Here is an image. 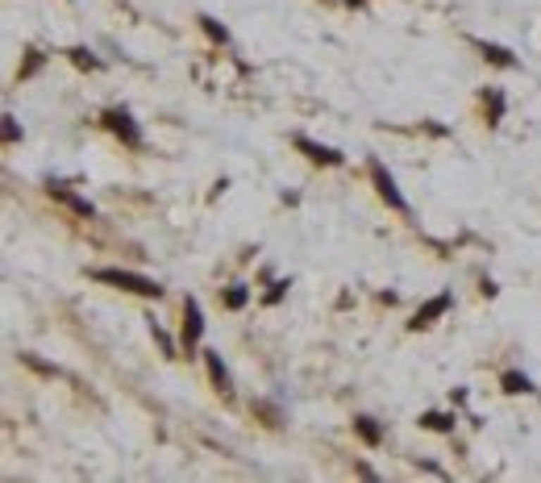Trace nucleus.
<instances>
[{
  "instance_id": "f257e3e1",
  "label": "nucleus",
  "mask_w": 541,
  "mask_h": 483,
  "mask_svg": "<svg viewBox=\"0 0 541 483\" xmlns=\"http://www.w3.org/2000/svg\"><path fill=\"white\" fill-rule=\"evenodd\" d=\"M96 279H100V283H117V288H125V292H137V296H163V288H158L154 279H146V275H134V271H96Z\"/></svg>"
},
{
  "instance_id": "f03ea898",
  "label": "nucleus",
  "mask_w": 541,
  "mask_h": 483,
  "mask_svg": "<svg viewBox=\"0 0 541 483\" xmlns=\"http://www.w3.org/2000/svg\"><path fill=\"white\" fill-rule=\"evenodd\" d=\"M371 176H375V188L383 192V200H387L392 209H400V213H408V200H404V196H400V188H396V179L387 176V171H383L379 163H371Z\"/></svg>"
},
{
  "instance_id": "7ed1b4c3",
  "label": "nucleus",
  "mask_w": 541,
  "mask_h": 483,
  "mask_svg": "<svg viewBox=\"0 0 541 483\" xmlns=\"http://www.w3.org/2000/svg\"><path fill=\"white\" fill-rule=\"evenodd\" d=\"M104 121H108V130H113V133H121V137H125L130 146H142V130L134 126V117H130L125 109H113V113H108Z\"/></svg>"
},
{
  "instance_id": "20e7f679",
  "label": "nucleus",
  "mask_w": 541,
  "mask_h": 483,
  "mask_svg": "<svg viewBox=\"0 0 541 483\" xmlns=\"http://www.w3.org/2000/svg\"><path fill=\"white\" fill-rule=\"evenodd\" d=\"M183 312H187V321H183V342H187V346H196V342H200V334H204L200 305H196V300H187V305H183Z\"/></svg>"
},
{
  "instance_id": "39448f33",
  "label": "nucleus",
  "mask_w": 541,
  "mask_h": 483,
  "mask_svg": "<svg viewBox=\"0 0 541 483\" xmlns=\"http://www.w3.org/2000/svg\"><path fill=\"white\" fill-rule=\"evenodd\" d=\"M296 146H300L309 159H316V163H329V167H333V163H342V154H337V150H329V146H316V142H309V137H296Z\"/></svg>"
},
{
  "instance_id": "423d86ee",
  "label": "nucleus",
  "mask_w": 541,
  "mask_h": 483,
  "mask_svg": "<svg viewBox=\"0 0 541 483\" xmlns=\"http://www.w3.org/2000/svg\"><path fill=\"white\" fill-rule=\"evenodd\" d=\"M446 308H450V296H437V300H429V305H425V308H421V312H416V317H412V329H421V325H429V321H433V317H442Z\"/></svg>"
},
{
  "instance_id": "0eeeda50",
  "label": "nucleus",
  "mask_w": 541,
  "mask_h": 483,
  "mask_svg": "<svg viewBox=\"0 0 541 483\" xmlns=\"http://www.w3.org/2000/svg\"><path fill=\"white\" fill-rule=\"evenodd\" d=\"M204 362H209V375H213V384H217L221 392H229V371H225V362H221V354L204 350Z\"/></svg>"
},
{
  "instance_id": "6e6552de",
  "label": "nucleus",
  "mask_w": 541,
  "mask_h": 483,
  "mask_svg": "<svg viewBox=\"0 0 541 483\" xmlns=\"http://www.w3.org/2000/svg\"><path fill=\"white\" fill-rule=\"evenodd\" d=\"M50 192H54V196H58V200H63L67 209H75L80 217H92V213H96V209H92V204H88V200H80V196H71L67 188H50Z\"/></svg>"
},
{
  "instance_id": "1a4fd4ad",
  "label": "nucleus",
  "mask_w": 541,
  "mask_h": 483,
  "mask_svg": "<svg viewBox=\"0 0 541 483\" xmlns=\"http://www.w3.org/2000/svg\"><path fill=\"white\" fill-rule=\"evenodd\" d=\"M354 429H359V438L366 441V446H379V438H383V434H379V425H375L371 417H354Z\"/></svg>"
},
{
  "instance_id": "9d476101",
  "label": "nucleus",
  "mask_w": 541,
  "mask_h": 483,
  "mask_svg": "<svg viewBox=\"0 0 541 483\" xmlns=\"http://www.w3.org/2000/svg\"><path fill=\"white\" fill-rule=\"evenodd\" d=\"M421 425H425V429L446 434V429H454V417H446V412H425V417H421Z\"/></svg>"
},
{
  "instance_id": "9b49d317",
  "label": "nucleus",
  "mask_w": 541,
  "mask_h": 483,
  "mask_svg": "<svg viewBox=\"0 0 541 483\" xmlns=\"http://www.w3.org/2000/svg\"><path fill=\"white\" fill-rule=\"evenodd\" d=\"M483 54H487L492 63H499V67H512V63H516V59H512L504 46H487V42H483Z\"/></svg>"
},
{
  "instance_id": "f8f14e48",
  "label": "nucleus",
  "mask_w": 541,
  "mask_h": 483,
  "mask_svg": "<svg viewBox=\"0 0 541 483\" xmlns=\"http://www.w3.org/2000/svg\"><path fill=\"white\" fill-rule=\"evenodd\" d=\"M200 25H204V34L213 38V42H229V34H225V25H217L213 17H200Z\"/></svg>"
},
{
  "instance_id": "ddd939ff",
  "label": "nucleus",
  "mask_w": 541,
  "mask_h": 483,
  "mask_svg": "<svg viewBox=\"0 0 541 483\" xmlns=\"http://www.w3.org/2000/svg\"><path fill=\"white\" fill-rule=\"evenodd\" d=\"M504 392H529V379L525 375H504Z\"/></svg>"
},
{
  "instance_id": "4468645a",
  "label": "nucleus",
  "mask_w": 541,
  "mask_h": 483,
  "mask_svg": "<svg viewBox=\"0 0 541 483\" xmlns=\"http://www.w3.org/2000/svg\"><path fill=\"white\" fill-rule=\"evenodd\" d=\"M225 305L229 308H242V305H246V288H229V292H225Z\"/></svg>"
},
{
  "instance_id": "2eb2a0df",
  "label": "nucleus",
  "mask_w": 541,
  "mask_h": 483,
  "mask_svg": "<svg viewBox=\"0 0 541 483\" xmlns=\"http://www.w3.org/2000/svg\"><path fill=\"white\" fill-rule=\"evenodd\" d=\"M71 59H75L80 67H96V59H92L88 50H71Z\"/></svg>"
},
{
  "instance_id": "dca6fc26",
  "label": "nucleus",
  "mask_w": 541,
  "mask_h": 483,
  "mask_svg": "<svg viewBox=\"0 0 541 483\" xmlns=\"http://www.w3.org/2000/svg\"><path fill=\"white\" fill-rule=\"evenodd\" d=\"M4 137H8V142H17V137H21V130H17V121H13V117H4Z\"/></svg>"
},
{
  "instance_id": "f3484780",
  "label": "nucleus",
  "mask_w": 541,
  "mask_h": 483,
  "mask_svg": "<svg viewBox=\"0 0 541 483\" xmlns=\"http://www.w3.org/2000/svg\"><path fill=\"white\" fill-rule=\"evenodd\" d=\"M154 338H158V346H163V350H167V354H175V346H171V338H167V334H163L158 325H154Z\"/></svg>"
}]
</instances>
